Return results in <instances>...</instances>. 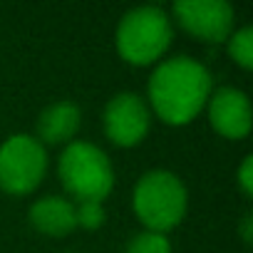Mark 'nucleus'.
Listing matches in <instances>:
<instances>
[{
	"label": "nucleus",
	"instance_id": "obj_11",
	"mask_svg": "<svg viewBox=\"0 0 253 253\" xmlns=\"http://www.w3.org/2000/svg\"><path fill=\"white\" fill-rule=\"evenodd\" d=\"M228 45V55L241 65V67H253V28L243 25L238 30H233L226 40Z\"/></svg>",
	"mask_w": 253,
	"mask_h": 253
},
{
	"label": "nucleus",
	"instance_id": "obj_2",
	"mask_svg": "<svg viewBox=\"0 0 253 253\" xmlns=\"http://www.w3.org/2000/svg\"><path fill=\"white\" fill-rule=\"evenodd\" d=\"M186 204H189L186 186L169 169L144 171L132 194L134 213L147 226V231H157V233L179 226L186 213Z\"/></svg>",
	"mask_w": 253,
	"mask_h": 253
},
{
	"label": "nucleus",
	"instance_id": "obj_1",
	"mask_svg": "<svg viewBox=\"0 0 253 253\" xmlns=\"http://www.w3.org/2000/svg\"><path fill=\"white\" fill-rule=\"evenodd\" d=\"M211 89V72L189 55L159 62L149 77V102L167 124L191 122L209 102Z\"/></svg>",
	"mask_w": 253,
	"mask_h": 253
},
{
	"label": "nucleus",
	"instance_id": "obj_8",
	"mask_svg": "<svg viewBox=\"0 0 253 253\" xmlns=\"http://www.w3.org/2000/svg\"><path fill=\"white\" fill-rule=\"evenodd\" d=\"M206 104H209V122L218 134L228 139H241L251 132V124H253L251 99L243 89L221 87L211 92Z\"/></svg>",
	"mask_w": 253,
	"mask_h": 253
},
{
	"label": "nucleus",
	"instance_id": "obj_4",
	"mask_svg": "<svg viewBox=\"0 0 253 253\" xmlns=\"http://www.w3.org/2000/svg\"><path fill=\"white\" fill-rule=\"evenodd\" d=\"M62 186L77 201H102L114 186L109 157L89 142H70L57 164Z\"/></svg>",
	"mask_w": 253,
	"mask_h": 253
},
{
	"label": "nucleus",
	"instance_id": "obj_5",
	"mask_svg": "<svg viewBox=\"0 0 253 253\" xmlns=\"http://www.w3.org/2000/svg\"><path fill=\"white\" fill-rule=\"evenodd\" d=\"M47 171V152L33 134H13L0 144V189L30 194Z\"/></svg>",
	"mask_w": 253,
	"mask_h": 253
},
{
	"label": "nucleus",
	"instance_id": "obj_14",
	"mask_svg": "<svg viewBox=\"0 0 253 253\" xmlns=\"http://www.w3.org/2000/svg\"><path fill=\"white\" fill-rule=\"evenodd\" d=\"M238 184H241V189H243V194H253V157L248 154V157H243V164H241V169H238Z\"/></svg>",
	"mask_w": 253,
	"mask_h": 253
},
{
	"label": "nucleus",
	"instance_id": "obj_13",
	"mask_svg": "<svg viewBox=\"0 0 253 253\" xmlns=\"http://www.w3.org/2000/svg\"><path fill=\"white\" fill-rule=\"evenodd\" d=\"M75 218H77V226L99 228L104 223V206H102V201H77Z\"/></svg>",
	"mask_w": 253,
	"mask_h": 253
},
{
	"label": "nucleus",
	"instance_id": "obj_10",
	"mask_svg": "<svg viewBox=\"0 0 253 253\" xmlns=\"http://www.w3.org/2000/svg\"><path fill=\"white\" fill-rule=\"evenodd\" d=\"M30 223L47 236H65L77 226L75 218V204L62 196H42L38 199L28 211Z\"/></svg>",
	"mask_w": 253,
	"mask_h": 253
},
{
	"label": "nucleus",
	"instance_id": "obj_12",
	"mask_svg": "<svg viewBox=\"0 0 253 253\" xmlns=\"http://www.w3.org/2000/svg\"><path fill=\"white\" fill-rule=\"evenodd\" d=\"M126 253H171V243L164 233L142 231L126 243Z\"/></svg>",
	"mask_w": 253,
	"mask_h": 253
},
{
	"label": "nucleus",
	"instance_id": "obj_3",
	"mask_svg": "<svg viewBox=\"0 0 253 253\" xmlns=\"http://www.w3.org/2000/svg\"><path fill=\"white\" fill-rule=\"evenodd\" d=\"M171 38V20L159 5H137L122 15L114 42L126 62L149 65L167 52Z\"/></svg>",
	"mask_w": 253,
	"mask_h": 253
},
{
	"label": "nucleus",
	"instance_id": "obj_6",
	"mask_svg": "<svg viewBox=\"0 0 253 253\" xmlns=\"http://www.w3.org/2000/svg\"><path fill=\"white\" fill-rule=\"evenodd\" d=\"M152 124L149 104L137 92H119L104 107V132L119 147L139 144Z\"/></svg>",
	"mask_w": 253,
	"mask_h": 253
},
{
	"label": "nucleus",
	"instance_id": "obj_7",
	"mask_svg": "<svg viewBox=\"0 0 253 253\" xmlns=\"http://www.w3.org/2000/svg\"><path fill=\"white\" fill-rule=\"evenodd\" d=\"M174 15L184 30L206 42H226L236 20V13L226 0H176Z\"/></svg>",
	"mask_w": 253,
	"mask_h": 253
},
{
	"label": "nucleus",
	"instance_id": "obj_9",
	"mask_svg": "<svg viewBox=\"0 0 253 253\" xmlns=\"http://www.w3.org/2000/svg\"><path fill=\"white\" fill-rule=\"evenodd\" d=\"M82 124V112L75 102L70 99H60L47 104L40 117H38V142L45 144H70V139L77 134Z\"/></svg>",
	"mask_w": 253,
	"mask_h": 253
}]
</instances>
